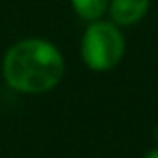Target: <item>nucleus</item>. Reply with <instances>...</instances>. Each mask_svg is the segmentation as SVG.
Instances as JSON below:
<instances>
[{"label":"nucleus","instance_id":"obj_1","mask_svg":"<svg viewBox=\"0 0 158 158\" xmlns=\"http://www.w3.org/2000/svg\"><path fill=\"white\" fill-rule=\"evenodd\" d=\"M65 60L58 47L41 37H26L13 43L2 60L6 84L26 95H41L54 89L63 78Z\"/></svg>","mask_w":158,"mask_h":158},{"label":"nucleus","instance_id":"obj_2","mask_svg":"<svg viewBox=\"0 0 158 158\" xmlns=\"http://www.w3.org/2000/svg\"><path fill=\"white\" fill-rule=\"evenodd\" d=\"M125 35L112 21H91L80 41L82 61L88 69L104 73L115 69L125 56Z\"/></svg>","mask_w":158,"mask_h":158},{"label":"nucleus","instance_id":"obj_5","mask_svg":"<svg viewBox=\"0 0 158 158\" xmlns=\"http://www.w3.org/2000/svg\"><path fill=\"white\" fill-rule=\"evenodd\" d=\"M143 158H158V147H156V149H151Z\"/></svg>","mask_w":158,"mask_h":158},{"label":"nucleus","instance_id":"obj_3","mask_svg":"<svg viewBox=\"0 0 158 158\" xmlns=\"http://www.w3.org/2000/svg\"><path fill=\"white\" fill-rule=\"evenodd\" d=\"M151 10V0H110L108 15L119 28L138 24Z\"/></svg>","mask_w":158,"mask_h":158},{"label":"nucleus","instance_id":"obj_4","mask_svg":"<svg viewBox=\"0 0 158 158\" xmlns=\"http://www.w3.org/2000/svg\"><path fill=\"white\" fill-rule=\"evenodd\" d=\"M110 0H71L73 11L84 21H99L108 13Z\"/></svg>","mask_w":158,"mask_h":158},{"label":"nucleus","instance_id":"obj_6","mask_svg":"<svg viewBox=\"0 0 158 158\" xmlns=\"http://www.w3.org/2000/svg\"><path fill=\"white\" fill-rule=\"evenodd\" d=\"M152 138H154V141H156V145H158V125H156L154 130H152Z\"/></svg>","mask_w":158,"mask_h":158}]
</instances>
